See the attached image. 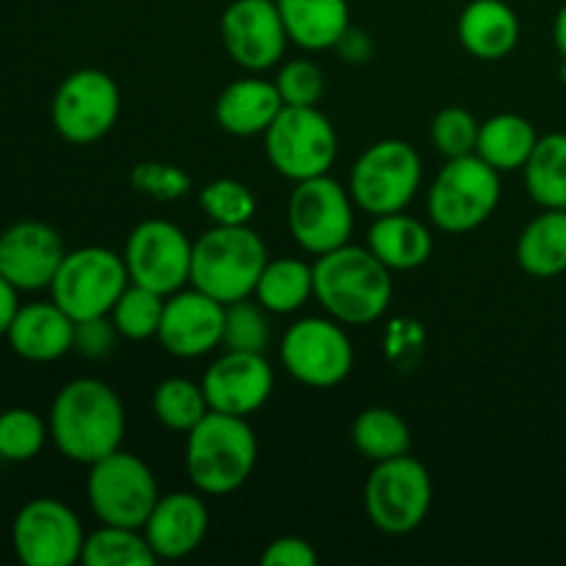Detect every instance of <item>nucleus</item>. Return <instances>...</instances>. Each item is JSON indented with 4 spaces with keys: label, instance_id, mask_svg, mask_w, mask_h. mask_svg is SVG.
I'll return each instance as SVG.
<instances>
[{
    "label": "nucleus",
    "instance_id": "4",
    "mask_svg": "<svg viewBox=\"0 0 566 566\" xmlns=\"http://www.w3.org/2000/svg\"><path fill=\"white\" fill-rule=\"evenodd\" d=\"M269 263V252L249 224H213L193 241L191 285L216 302L232 304L249 298Z\"/></svg>",
    "mask_w": 566,
    "mask_h": 566
},
{
    "label": "nucleus",
    "instance_id": "1",
    "mask_svg": "<svg viewBox=\"0 0 566 566\" xmlns=\"http://www.w3.org/2000/svg\"><path fill=\"white\" fill-rule=\"evenodd\" d=\"M48 426L61 457L75 464H94L119 451L127 418L114 387L99 379H75L55 392Z\"/></svg>",
    "mask_w": 566,
    "mask_h": 566
},
{
    "label": "nucleus",
    "instance_id": "45",
    "mask_svg": "<svg viewBox=\"0 0 566 566\" xmlns=\"http://www.w3.org/2000/svg\"><path fill=\"white\" fill-rule=\"evenodd\" d=\"M558 77H562V83H564V86H566V59H564L562 70H558Z\"/></svg>",
    "mask_w": 566,
    "mask_h": 566
},
{
    "label": "nucleus",
    "instance_id": "44",
    "mask_svg": "<svg viewBox=\"0 0 566 566\" xmlns=\"http://www.w3.org/2000/svg\"><path fill=\"white\" fill-rule=\"evenodd\" d=\"M553 42H556V50L566 59V3L558 9L556 20H553Z\"/></svg>",
    "mask_w": 566,
    "mask_h": 566
},
{
    "label": "nucleus",
    "instance_id": "24",
    "mask_svg": "<svg viewBox=\"0 0 566 566\" xmlns=\"http://www.w3.org/2000/svg\"><path fill=\"white\" fill-rule=\"evenodd\" d=\"M287 39L304 50H329L352 28L348 0H276Z\"/></svg>",
    "mask_w": 566,
    "mask_h": 566
},
{
    "label": "nucleus",
    "instance_id": "16",
    "mask_svg": "<svg viewBox=\"0 0 566 566\" xmlns=\"http://www.w3.org/2000/svg\"><path fill=\"white\" fill-rule=\"evenodd\" d=\"M221 42L230 59L249 72L280 64L287 31L276 0H232L221 14Z\"/></svg>",
    "mask_w": 566,
    "mask_h": 566
},
{
    "label": "nucleus",
    "instance_id": "27",
    "mask_svg": "<svg viewBox=\"0 0 566 566\" xmlns=\"http://www.w3.org/2000/svg\"><path fill=\"white\" fill-rule=\"evenodd\" d=\"M536 142V127L525 116L495 114L481 125L475 155L497 171H517L525 169Z\"/></svg>",
    "mask_w": 566,
    "mask_h": 566
},
{
    "label": "nucleus",
    "instance_id": "35",
    "mask_svg": "<svg viewBox=\"0 0 566 566\" xmlns=\"http://www.w3.org/2000/svg\"><path fill=\"white\" fill-rule=\"evenodd\" d=\"M199 205H202L205 216H208L213 224L221 227H241L249 224L258 213V199L249 191V186H243L241 180H232V177H221V180L208 182V186L199 191Z\"/></svg>",
    "mask_w": 566,
    "mask_h": 566
},
{
    "label": "nucleus",
    "instance_id": "20",
    "mask_svg": "<svg viewBox=\"0 0 566 566\" xmlns=\"http://www.w3.org/2000/svg\"><path fill=\"white\" fill-rule=\"evenodd\" d=\"M210 512L197 492H171L158 497L153 514L144 523V536L155 556L177 562L197 551L208 536Z\"/></svg>",
    "mask_w": 566,
    "mask_h": 566
},
{
    "label": "nucleus",
    "instance_id": "43",
    "mask_svg": "<svg viewBox=\"0 0 566 566\" xmlns=\"http://www.w3.org/2000/svg\"><path fill=\"white\" fill-rule=\"evenodd\" d=\"M20 307V291L0 274V337H6V332H9L11 321H14Z\"/></svg>",
    "mask_w": 566,
    "mask_h": 566
},
{
    "label": "nucleus",
    "instance_id": "12",
    "mask_svg": "<svg viewBox=\"0 0 566 566\" xmlns=\"http://www.w3.org/2000/svg\"><path fill=\"white\" fill-rule=\"evenodd\" d=\"M352 193L329 175L296 182L287 202V227L304 252L321 254L348 243L354 232Z\"/></svg>",
    "mask_w": 566,
    "mask_h": 566
},
{
    "label": "nucleus",
    "instance_id": "30",
    "mask_svg": "<svg viewBox=\"0 0 566 566\" xmlns=\"http://www.w3.org/2000/svg\"><path fill=\"white\" fill-rule=\"evenodd\" d=\"M352 440L357 451L370 462H387L409 453L412 448V431L407 420L387 407H370L357 415L352 426Z\"/></svg>",
    "mask_w": 566,
    "mask_h": 566
},
{
    "label": "nucleus",
    "instance_id": "6",
    "mask_svg": "<svg viewBox=\"0 0 566 566\" xmlns=\"http://www.w3.org/2000/svg\"><path fill=\"white\" fill-rule=\"evenodd\" d=\"M127 285L130 274L122 254L105 247H81L61 260L50 282V298L77 324L111 315Z\"/></svg>",
    "mask_w": 566,
    "mask_h": 566
},
{
    "label": "nucleus",
    "instance_id": "8",
    "mask_svg": "<svg viewBox=\"0 0 566 566\" xmlns=\"http://www.w3.org/2000/svg\"><path fill=\"white\" fill-rule=\"evenodd\" d=\"M263 138L269 164L293 182L329 175L337 158L335 125L315 105H285Z\"/></svg>",
    "mask_w": 566,
    "mask_h": 566
},
{
    "label": "nucleus",
    "instance_id": "25",
    "mask_svg": "<svg viewBox=\"0 0 566 566\" xmlns=\"http://www.w3.org/2000/svg\"><path fill=\"white\" fill-rule=\"evenodd\" d=\"M368 249L390 271L420 269L434 252V238L423 221L401 213L376 216L368 230Z\"/></svg>",
    "mask_w": 566,
    "mask_h": 566
},
{
    "label": "nucleus",
    "instance_id": "2",
    "mask_svg": "<svg viewBox=\"0 0 566 566\" xmlns=\"http://www.w3.org/2000/svg\"><path fill=\"white\" fill-rule=\"evenodd\" d=\"M392 271L368 247H343L321 254L313 265L315 298L340 324L379 321L392 302Z\"/></svg>",
    "mask_w": 566,
    "mask_h": 566
},
{
    "label": "nucleus",
    "instance_id": "33",
    "mask_svg": "<svg viewBox=\"0 0 566 566\" xmlns=\"http://www.w3.org/2000/svg\"><path fill=\"white\" fill-rule=\"evenodd\" d=\"M164 304L166 296L130 282L111 310V321L127 340H149V337H158Z\"/></svg>",
    "mask_w": 566,
    "mask_h": 566
},
{
    "label": "nucleus",
    "instance_id": "9",
    "mask_svg": "<svg viewBox=\"0 0 566 566\" xmlns=\"http://www.w3.org/2000/svg\"><path fill=\"white\" fill-rule=\"evenodd\" d=\"M363 503L368 520L381 534H412L423 525L431 509L429 470L409 453L376 462L365 481Z\"/></svg>",
    "mask_w": 566,
    "mask_h": 566
},
{
    "label": "nucleus",
    "instance_id": "7",
    "mask_svg": "<svg viewBox=\"0 0 566 566\" xmlns=\"http://www.w3.org/2000/svg\"><path fill=\"white\" fill-rule=\"evenodd\" d=\"M86 497L94 517L103 525L142 531L160 495L149 464L119 448L88 464Z\"/></svg>",
    "mask_w": 566,
    "mask_h": 566
},
{
    "label": "nucleus",
    "instance_id": "18",
    "mask_svg": "<svg viewBox=\"0 0 566 566\" xmlns=\"http://www.w3.org/2000/svg\"><path fill=\"white\" fill-rule=\"evenodd\" d=\"M227 304L216 302L202 291H177L166 296L158 340L180 359L205 357L221 346Z\"/></svg>",
    "mask_w": 566,
    "mask_h": 566
},
{
    "label": "nucleus",
    "instance_id": "34",
    "mask_svg": "<svg viewBox=\"0 0 566 566\" xmlns=\"http://www.w3.org/2000/svg\"><path fill=\"white\" fill-rule=\"evenodd\" d=\"M50 440V426L33 409L14 407L0 412V459L11 464L31 462Z\"/></svg>",
    "mask_w": 566,
    "mask_h": 566
},
{
    "label": "nucleus",
    "instance_id": "32",
    "mask_svg": "<svg viewBox=\"0 0 566 566\" xmlns=\"http://www.w3.org/2000/svg\"><path fill=\"white\" fill-rule=\"evenodd\" d=\"M153 412L169 431L188 434L210 412L202 385L182 376L164 379L153 392Z\"/></svg>",
    "mask_w": 566,
    "mask_h": 566
},
{
    "label": "nucleus",
    "instance_id": "36",
    "mask_svg": "<svg viewBox=\"0 0 566 566\" xmlns=\"http://www.w3.org/2000/svg\"><path fill=\"white\" fill-rule=\"evenodd\" d=\"M265 313H269V310H265L263 304L247 302V298L227 304L221 346H224L227 352L263 354L271 337V326Z\"/></svg>",
    "mask_w": 566,
    "mask_h": 566
},
{
    "label": "nucleus",
    "instance_id": "29",
    "mask_svg": "<svg viewBox=\"0 0 566 566\" xmlns=\"http://www.w3.org/2000/svg\"><path fill=\"white\" fill-rule=\"evenodd\" d=\"M525 188L545 210H566V133L539 136L525 164Z\"/></svg>",
    "mask_w": 566,
    "mask_h": 566
},
{
    "label": "nucleus",
    "instance_id": "42",
    "mask_svg": "<svg viewBox=\"0 0 566 566\" xmlns=\"http://www.w3.org/2000/svg\"><path fill=\"white\" fill-rule=\"evenodd\" d=\"M335 50H340V55L346 61H368L370 53H374V42L368 39V33L359 31V28H348L346 33H343L340 42L335 44Z\"/></svg>",
    "mask_w": 566,
    "mask_h": 566
},
{
    "label": "nucleus",
    "instance_id": "11",
    "mask_svg": "<svg viewBox=\"0 0 566 566\" xmlns=\"http://www.w3.org/2000/svg\"><path fill=\"white\" fill-rule=\"evenodd\" d=\"M122 94L114 77L103 70H75L61 81L55 88L53 105H50V119L55 133L64 142L94 144L108 136L111 127L119 119Z\"/></svg>",
    "mask_w": 566,
    "mask_h": 566
},
{
    "label": "nucleus",
    "instance_id": "39",
    "mask_svg": "<svg viewBox=\"0 0 566 566\" xmlns=\"http://www.w3.org/2000/svg\"><path fill=\"white\" fill-rule=\"evenodd\" d=\"M274 83L285 105H318L326 88L324 70L310 59L285 61Z\"/></svg>",
    "mask_w": 566,
    "mask_h": 566
},
{
    "label": "nucleus",
    "instance_id": "17",
    "mask_svg": "<svg viewBox=\"0 0 566 566\" xmlns=\"http://www.w3.org/2000/svg\"><path fill=\"white\" fill-rule=\"evenodd\" d=\"M199 385L213 412L249 418L260 412L274 392V370L263 354L224 352L205 370Z\"/></svg>",
    "mask_w": 566,
    "mask_h": 566
},
{
    "label": "nucleus",
    "instance_id": "41",
    "mask_svg": "<svg viewBox=\"0 0 566 566\" xmlns=\"http://www.w3.org/2000/svg\"><path fill=\"white\" fill-rule=\"evenodd\" d=\"M263 566H315L318 564V553L302 536H280L271 542L260 556Z\"/></svg>",
    "mask_w": 566,
    "mask_h": 566
},
{
    "label": "nucleus",
    "instance_id": "13",
    "mask_svg": "<svg viewBox=\"0 0 566 566\" xmlns=\"http://www.w3.org/2000/svg\"><path fill=\"white\" fill-rule=\"evenodd\" d=\"M83 525L59 497H33L11 523V547L25 566H72L81 562Z\"/></svg>",
    "mask_w": 566,
    "mask_h": 566
},
{
    "label": "nucleus",
    "instance_id": "10",
    "mask_svg": "<svg viewBox=\"0 0 566 566\" xmlns=\"http://www.w3.org/2000/svg\"><path fill=\"white\" fill-rule=\"evenodd\" d=\"M423 164L412 144L385 138L365 149L352 169V199L359 210L376 216L401 213L418 193Z\"/></svg>",
    "mask_w": 566,
    "mask_h": 566
},
{
    "label": "nucleus",
    "instance_id": "19",
    "mask_svg": "<svg viewBox=\"0 0 566 566\" xmlns=\"http://www.w3.org/2000/svg\"><path fill=\"white\" fill-rule=\"evenodd\" d=\"M64 254V241L44 221H17L0 232V274L17 291L50 287Z\"/></svg>",
    "mask_w": 566,
    "mask_h": 566
},
{
    "label": "nucleus",
    "instance_id": "28",
    "mask_svg": "<svg viewBox=\"0 0 566 566\" xmlns=\"http://www.w3.org/2000/svg\"><path fill=\"white\" fill-rule=\"evenodd\" d=\"M254 296L269 313L291 315L307 304L310 296H315L313 265L296 258L269 260L260 274Z\"/></svg>",
    "mask_w": 566,
    "mask_h": 566
},
{
    "label": "nucleus",
    "instance_id": "15",
    "mask_svg": "<svg viewBox=\"0 0 566 566\" xmlns=\"http://www.w3.org/2000/svg\"><path fill=\"white\" fill-rule=\"evenodd\" d=\"M191 254L193 241H188L175 221L149 219L127 235L122 258L130 282L160 296H171L191 282Z\"/></svg>",
    "mask_w": 566,
    "mask_h": 566
},
{
    "label": "nucleus",
    "instance_id": "5",
    "mask_svg": "<svg viewBox=\"0 0 566 566\" xmlns=\"http://www.w3.org/2000/svg\"><path fill=\"white\" fill-rule=\"evenodd\" d=\"M501 193V171L473 153L448 158L437 180L431 182L426 208L431 224L451 235H462L495 213Z\"/></svg>",
    "mask_w": 566,
    "mask_h": 566
},
{
    "label": "nucleus",
    "instance_id": "23",
    "mask_svg": "<svg viewBox=\"0 0 566 566\" xmlns=\"http://www.w3.org/2000/svg\"><path fill=\"white\" fill-rule=\"evenodd\" d=\"M285 108L276 83L260 77H243L230 83L216 99V119L232 136H260Z\"/></svg>",
    "mask_w": 566,
    "mask_h": 566
},
{
    "label": "nucleus",
    "instance_id": "37",
    "mask_svg": "<svg viewBox=\"0 0 566 566\" xmlns=\"http://www.w3.org/2000/svg\"><path fill=\"white\" fill-rule=\"evenodd\" d=\"M481 122L470 111L451 105L442 108L431 122V144L446 158H462V155H473L475 144H479Z\"/></svg>",
    "mask_w": 566,
    "mask_h": 566
},
{
    "label": "nucleus",
    "instance_id": "38",
    "mask_svg": "<svg viewBox=\"0 0 566 566\" xmlns=\"http://www.w3.org/2000/svg\"><path fill=\"white\" fill-rule=\"evenodd\" d=\"M130 186L144 197L158 199V202H175L191 191V177L175 164L144 160L130 171Z\"/></svg>",
    "mask_w": 566,
    "mask_h": 566
},
{
    "label": "nucleus",
    "instance_id": "14",
    "mask_svg": "<svg viewBox=\"0 0 566 566\" xmlns=\"http://www.w3.org/2000/svg\"><path fill=\"white\" fill-rule=\"evenodd\" d=\"M285 370L302 385L329 390L343 385L354 368V348L335 318H302L282 337Z\"/></svg>",
    "mask_w": 566,
    "mask_h": 566
},
{
    "label": "nucleus",
    "instance_id": "21",
    "mask_svg": "<svg viewBox=\"0 0 566 566\" xmlns=\"http://www.w3.org/2000/svg\"><path fill=\"white\" fill-rule=\"evenodd\" d=\"M11 352L28 363H55L75 348V321L50 302L22 304L6 332Z\"/></svg>",
    "mask_w": 566,
    "mask_h": 566
},
{
    "label": "nucleus",
    "instance_id": "26",
    "mask_svg": "<svg viewBox=\"0 0 566 566\" xmlns=\"http://www.w3.org/2000/svg\"><path fill=\"white\" fill-rule=\"evenodd\" d=\"M517 263L536 280L566 271V210H545L517 238Z\"/></svg>",
    "mask_w": 566,
    "mask_h": 566
},
{
    "label": "nucleus",
    "instance_id": "3",
    "mask_svg": "<svg viewBox=\"0 0 566 566\" xmlns=\"http://www.w3.org/2000/svg\"><path fill=\"white\" fill-rule=\"evenodd\" d=\"M186 440V470L199 495H232L258 464V437L247 418L210 409Z\"/></svg>",
    "mask_w": 566,
    "mask_h": 566
},
{
    "label": "nucleus",
    "instance_id": "22",
    "mask_svg": "<svg viewBox=\"0 0 566 566\" xmlns=\"http://www.w3.org/2000/svg\"><path fill=\"white\" fill-rule=\"evenodd\" d=\"M457 33L470 55L501 61L517 48L520 20L506 0H470L459 14Z\"/></svg>",
    "mask_w": 566,
    "mask_h": 566
},
{
    "label": "nucleus",
    "instance_id": "31",
    "mask_svg": "<svg viewBox=\"0 0 566 566\" xmlns=\"http://www.w3.org/2000/svg\"><path fill=\"white\" fill-rule=\"evenodd\" d=\"M158 562L147 536L138 528L103 525L86 536L81 564L86 566H153Z\"/></svg>",
    "mask_w": 566,
    "mask_h": 566
},
{
    "label": "nucleus",
    "instance_id": "40",
    "mask_svg": "<svg viewBox=\"0 0 566 566\" xmlns=\"http://www.w3.org/2000/svg\"><path fill=\"white\" fill-rule=\"evenodd\" d=\"M119 335L111 321V315H103V318H88L77 321L75 324V348L72 352L83 354L88 359H99L114 348V337Z\"/></svg>",
    "mask_w": 566,
    "mask_h": 566
}]
</instances>
